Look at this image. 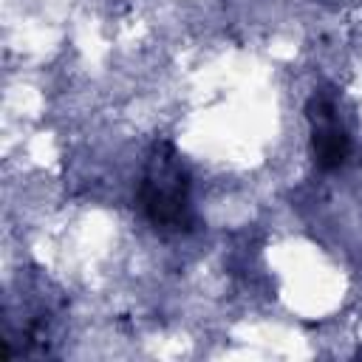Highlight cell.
Instances as JSON below:
<instances>
[{
	"label": "cell",
	"instance_id": "cell-1",
	"mask_svg": "<svg viewBox=\"0 0 362 362\" xmlns=\"http://www.w3.org/2000/svg\"><path fill=\"white\" fill-rule=\"evenodd\" d=\"M141 209L156 229L181 232L189 223V178L175 156H164L161 150L150 158L141 189Z\"/></svg>",
	"mask_w": 362,
	"mask_h": 362
},
{
	"label": "cell",
	"instance_id": "cell-2",
	"mask_svg": "<svg viewBox=\"0 0 362 362\" xmlns=\"http://www.w3.org/2000/svg\"><path fill=\"white\" fill-rule=\"evenodd\" d=\"M308 122H311V150L314 161L322 170L339 167L348 156V136L337 122L334 105L328 99H311L308 105Z\"/></svg>",
	"mask_w": 362,
	"mask_h": 362
}]
</instances>
